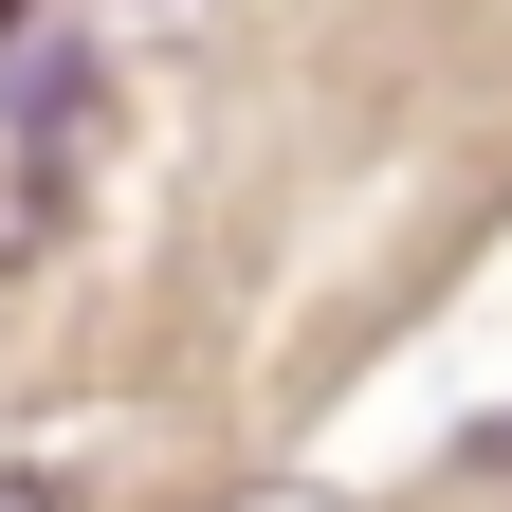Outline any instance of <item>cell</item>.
<instances>
[{"mask_svg":"<svg viewBox=\"0 0 512 512\" xmlns=\"http://www.w3.org/2000/svg\"><path fill=\"white\" fill-rule=\"evenodd\" d=\"M0 512H74V458H19V476H0Z\"/></svg>","mask_w":512,"mask_h":512,"instance_id":"cell-1","label":"cell"}]
</instances>
